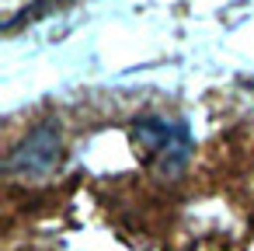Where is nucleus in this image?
Listing matches in <instances>:
<instances>
[{"mask_svg":"<svg viewBox=\"0 0 254 251\" xmlns=\"http://www.w3.org/2000/svg\"><path fill=\"white\" fill-rule=\"evenodd\" d=\"M132 140H136V147H143L153 157L160 174H181L185 164L191 161V150H195V140H191L188 126L178 122V119H167V115L136 119Z\"/></svg>","mask_w":254,"mask_h":251,"instance_id":"1","label":"nucleus"},{"mask_svg":"<svg viewBox=\"0 0 254 251\" xmlns=\"http://www.w3.org/2000/svg\"><path fill=\"white\" fill-rule=\"evenodd\" d=\"M63 157V143H60V129L56 126H35L11 154H7V171L11 174H25V178H39L49 174Z\"/></svg>","mask_w":254,"mask_h":251,"instance_id":"2","label":"nucleus"}]
</instances>
